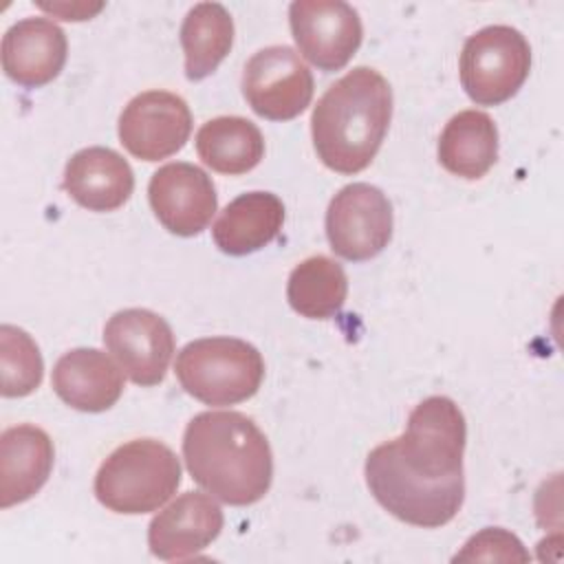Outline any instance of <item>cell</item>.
<instances>
[{
    "label": "cell",
    "instance_id": "5",
    "mask_svg": "<svg viewBox=\"0 0 564 564\" xmlns=\"http://www.w3.org/2000/svg\"><path fill=\"white\" fill-rule=\"evenodd\" d=\"M181 388L205 405H236L251 399L264 379V359L238 337H203L181 348L174 364Z\"/></svg>",
    "mask_w": 564,
    "mask_h": 564
},
{
    "label": "cell",
    "instance_id": "10",
    "mask_svg": "<svg viewBox=\"0 0 564 564\" xmlns=\"http://www.w3.org/2000/svg\"><path fill=\"white\" fill-rule=\"evenodd\" d=\"M104 344L128 379L141 388L165 379L176 346L170 324L148 308L117 311L104 326Z\"/></svg>",
    "mask_w": 564,
    "mask_h": 564
},
{
    "label": "cell",
    "instance_id": "20",
    "mask_svg": "<svg viewBox=\"0 0 564 564\" xmlns=\"http://www.w3.org/2000/svg\"><path fill=\"white\" fill-rule=\"evenodd\" d=\"M196 152L214 172L240 176L262 161L264 137L260 128L245 117H214L198 128Z\"/></svg>",
    "mask_w": 564,
    "mask_h": 564
},
{
    "label": "cell",
    "instance_id": "4",
    "mask_svg": "<svg viewBox=\"0 0 564 564\" xmlns=\"http://www.w3.org/2000/svg\"><path fill=\"white\" fill-rule=\"evenodd\" d=\"M178 485L176 454L156 438H134L101 463L95 476V496L115 513L139 516L163 507Z\"/></svg>",
    "mask_w": 564,
    "mask_h": 564
},
{
    "label": "cell",
    "instance_id": "11",
    "mask_svg": "<svg viewBox=\"0 0 564 564\" xmlns=\"http://www.w3.org/2000/svg\"><path fill=\"white\" fill-rule=\"evenodd\" d=\"M189 134V106L167 90L139 93L119 115V141L141 161H161L176 154Z\"/></svg>",
    "mask_w": 564,
    "mask_h": 564
},
{
    "label": "cell",
    "instance_id": "21",
    "mask_svg": "<svg viewBox=\"0 0 564 564\" xmlns=\"http://www.w3.org/2000/svg\"><path fill=\"white\" fill-rule=\"evenodd\" d=\"M234 44V20L218 2L194 4L181 24L185 53V77L192 82L209 77L229 55Z\"/></svg>",
    "mask_w": 564,
    "mask_h": 564
},
{
    "label": "cell",
    "instance_id": "17",
    "mask_svg": "<svg viewBox=\"0 0 564 564\" xmlns=\"http://www.w3.org/2000/svg\"><path fill=\"white\" fill-rule=\"evenodd\" d=\"M53 441L31 423L13 425L0 436V507L9 509L33 498L51 476Z\"/></svg>",
    "mask_w": 564,
    "mask_h": 564
},
{
    "label": "cell",
    "instance_id": "15",
    "mask_svg": "<svg viewBox=\"0 0 564 564\" xmlns=\"http://www.w3.org/2000/svg\"><path fill=\"white\" fill-rule=\"evenodd\" d=\"M64 189L88 212H115L132 196L134 172L119 152L93 145L68 159Z\"/></svg>",
    "mask_w": 564,
    "mask_h": 564
},
{
    "label": "cell",
    "instance_id": "8",
    "mask_svg": "<svg viewBox=\"0 0 564 564\" xmlns=\"http://www.w3.org/2000/svg\"><path fill=\"white\" fill-rule=\"evenodd\" d=\"M313 75L300 55L284 44L260 48L242 70V95L251 110L269 121L302 115L313 99Z\"/></svg>",
    "mask_w": 564,
    "mask_h": 564
},
{
    "label": "cell",
    "instance_id": "3",
    "mask_svg": "<svg viewBox=\"0 0 564 564\" xmlns=\"http://www.w3.org/2000/svg\"><path fill=\"white\" fill-rule=\"evenodd\" d=\"M392 119V88L370 66H357L317 99L311 134L317 159L333 172L357 174L377 156Z\"/></svg>",
    "mask_w": 564,
    "mask_h": 564
},
{
    "label": "cell",
    "instance_id": "16",
    "mask_svg": "<svg viewBox=\"0 0 564 564\" xmlns=\"http://www.w3.org/2000/svg\"><path fill=\"white\" fill-rule=\"evenodd\" d=\"M55 394L79 412L110 410L123 392V372L97 348L64 352L51 375Z\"/></svg>",
    "mask_w": 564,
    "mask_h": 564
},
{
    "label": "cell",
    "instance_id": "24",
    "mask_svg": "<svg viewBox=\"0 0 564 564\" xmlns=\"http://www.w3.org/2000/svg\"><path fill=\"white\" fill-rule=\"evenodd\" d=\"M465 560H518V562H527L529 553L524 551L522 542L500 529V527H489L482 529L480 533L471 535L465 544V549L460 553L454 555V562H465Z\"/></svg>",
    "mask_w": 564,
    "mask_h": 564
},
{
    "label": "cell",
    "instance_id": "22",
    "mask_svg": "<svg viewBox=\"0 0 564 564\" xmlns=\"http://www.w3.org/2000/svg\"><path fill=\"white\" fill-rule=\"evenodd\" d=\"M348 295V278L328 256L302 260L289 275L286 300L295 313L308 319L335 317Z\"/></svg>",
    "mask_w": 564,
    "mask_h": 564
},
{
    "label": "cell",
    "instance_id": "14",
    "mask_svg": "<svg viewBox=\"0 0 564 564\" xmlns=\"http://www.w3.org/2000/svg\"><path fill=\"white\" fill-rule=\"evenodd\" d=\"M66 55V33L48 18H24L2 37V70L24 88L53 82L64 68Z\"/></svg>",
    "mask_w": 564,
    "mask_h": 564
},
{
    "label": "cell",
    "instance_id": "1",
    "mask_svg": "<svg viewBox=\"0 0 564 564\" xmlns=\"http://www.w3.org/2000/svg\"><path fill=\"white\" fill-rule=\"evenodd\" d=\"M467 425L449 397H427L408 416L405 432L366 458L372 498L397 520L436 529L456 518L465 500L463 452Z\"/></svg>",
    "mask_w": 564,
    "mask_h": 564
},
{
    "label": "cell",
    "instance_id": "7",
    "mask_svg": "<svg viewBox=\"0 0 564 564\" xmlns=\"http://www.w3.org/2000/svg\"><path fill=\"white\" fill-rule=\"evenodd\" d=\"M392 205L370 183L344 185L326 209V238L330 249L350 262L379 256L392 238Z\"/></svg>",
    "mask_w": 564,
    "mask_h": 564
},
{
    "label": "cell",
    "instance_id": "12",
    "mask_svg": "<svg viewBox=\"0 0 564 564\" xmlns=\"http://www.w3.org/2000/svg\"><path fill=\"white\" fill-rule=\"evenodd\" d=\"M148 200L156 220L174 236H198L218 209V194L194 163L176 161L159 167L148 185Z\"/></svg>",
    "mask_w": 564,
    "mask_h": 564
},
{
    "label": "cell",
    "instance_id": "9",
    "mask_svg": "<svg viewBox=\"0 0 564 564\" xmlns=\"http://www.w3.org/2000/svg\"><path fill=\"white\" fill-rule=\"evenodd\" d=\"M291 35L319 70H341L364 40L359 13L341 0H295L289 7Z\"/></svg>",
    "mask_w": 564,
    "mask_h": 564
},
{
    "label": "cell",
    "instance_id": "2",
    "mask_svg": "<svg viewBox=\"0 0 564 564\" xmlns=\"http://www.w3.org/2000/svg\"><path fill=\"white\" fill-rule=\"evenodd\" d=\"M183 460L207 494L231 507L262 500L273 480L264 432L251 416L234 410L196 414L183 434Z\"/></svg>",
    "mask_w": 564,
    "mask_h": 564
},
{
    "label": "cell",
    "instance_id": "13",
    "mask_svg": "<svg viewBox=\"0 0 564 564\" xmlns=\"http://www.w3.org/2000/svg\"><path fill=\"white\" fill-rule=\"evenodd\" d=\"M225 516L218 502L200 491H185L148 527L150 553L159 560H185L205 551L223 531Z\"/></svg>",
    "mask_w": 564,
    "mask_h": 564
},
{
    "label": "cell",
    "instance_id": "18",
    "mask_svg": "<svg viewBox=\"0 0 564 564\" xmlns=\"http://www.w3.org/2000/svg\"><path fill=\"white\" fill-rule=\"evenodd\" d=\"M282 223L284 205L273 192H247L220 212L212 236L223 253L247 256L275 240Z\"/></svg>",
    "mask_w": 564,
    "mask_h": 564
},
{
    "label": "cell",
    "instance_id": "6",
    "mask_svg": "<svg viewBox=\"0 0 564 564\" xmlns=\"http://www.w3.org/2000/svg\"><path fill=\"white\" fill-rule=\"evenodd\" d=\"M531 46L527 37L507 24H491L463 44L458 73L467 97L478 106L509 101L527 82Z\"/></svg>",
    "mask_w": 564,
    "mask_h": 564
},
{
    "label": "cell",
    "instance_id": "23",
    "mask_svg": "<svg viewBox=\"0 0 564 564\" xmlns=\"http://www.w3.org/2000/svg\"><path fill=\"white\" fill-rule=\"evenodd\" d=\"M0 372L2 397H26L40 383L44 375V361L33 337L11 324L0 326Z\"/></svg>",
    "mask_w": 564,
    "mask_h": 564
},
{
    "label": "cell",
    "instance_id": "19",
    "mask_svg": "<svg viewBox=\"0 0 564 564\" xmlns=\"http://www.w3.org/2000/svg\"><path fill=\"white\" fill-rule=\"evenodd\" d=\"M441 165L460 178H482L498 161V128L482 110H460L438 137Z\"/></svg>",
    "mask_w": 564,
    "mask_h": 564
}]
</instances>
